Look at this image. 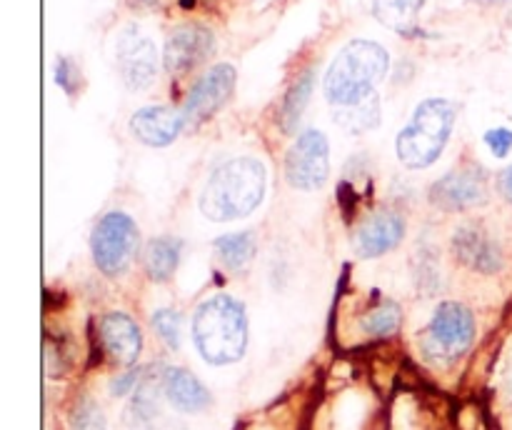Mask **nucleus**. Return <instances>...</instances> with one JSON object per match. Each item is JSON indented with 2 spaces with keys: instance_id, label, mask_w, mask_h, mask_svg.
I'll return each instance as SVG.
<instances>
[{
  "instance_id": "obj_1",
  "label": "nucleus",
  "mask_w": 512,
  "mask_h": 430,
  "mask_svg": "<svg viewBox=\"0 0 512 430\" xmlns=\"http://www.w3.org/2000/svg\"><path fill=\"white\" fill-rule=\"evenodd\" d=\"M265 195V165L258 158H230L210 173L198 208L213 223L245 218L253 213Z\"/></svg>"
},
{
  "instance_id": "obj_2",
  "label": "nucleus",
  "mask_w": 512,
  "mask_h": 430,
  "mask_svg": "<svg viewBox=\"0 0 512 430\" xmlns=\"http://www.w3.org/2000/svg\"><path fill=\"white\" fill-rule=\"evenodd\" d=\"M388 50L373 40H350L325 73V98L338 108H353L373 98V90L388 73Z\"/></svg>"
},
{
  "instance_id": "obj_3",
  "label": "nucleus",
  "mask_w": 512,
  "mask_h": 430,
  "mask_svg": "<svg viewBox=\"0 0 512 430\" xmlns=\"http://www.w3.org/2000/svg\"><path fill=\"white\" fill-rule=\"evenodd\" d=\"M193 340L200 358L210 365L238 363L248 348V315L230 295H213L193 318Z\"/></svg>"
},
{
  "instance_id": "obj_4",
  "label": "nucleus",
  "mask_w": 512,
  "mask_h": 430,
  "mask_svg": "<svg viewBox=\"0 0 512 430\" xmlns=\"http://www.w3.org/2000/svg\"><path fill=\"white\" fill-rule=\"evenodd\" d=\"M455 125V105L445 98H428L413 110V118L398 133L395 153L410 170L430 168L443 155Z\"/></svg>"
},
{
  "instance_id": "obj_5",
  "label": "nucleus",
  "mask_w": 512,
  "mask_h": 430,
  "mask_svg": "<svg viewBox=\"0 0 512 430\" xmlns=\"http://www.w3.org/2000/svg\"><path fill=\"white\" fill-rule=\"evenodd\" d=\"M475 340V318L463 303L445 300L435 308L430 325L420 335L423 358L433 365H453Z\"/></svg>"
},
{
  "instance_id": "obj_6",
  "label": "nucleus",
  "mask_w": 512,
  "mask_h": 430,
  "mask_svg": "<svg viewBox=\"0 0 512 430\" xmlns=\"http://www.w3.org/2000/svg\"><path fill=\"white\" fill-rule=\"evenodd\" d=\"M138 243V225L133 223L128 213H120V210L103 215L93 228V235H90L95 265H98L100 273L110 275V278L130 268L135 253H138Z\"/></svg>"
},
{
  "instance_id": "obj_7",
  "label": "nucleus",
  "mask_w": 512,
  "mask_h": 430,
  "mask_svg": "<svg viewBox=\"0 0 512 430\" xmlns=\"http://www.w3.org/2000/svg\"><path fill=\"white\" fill-rule=\"evenodd\" d=\"M330 175V145L320 130H305L285 155V178L298 190H318Z\"/></svg>"
},
{
  "instance_id": "obj_8",
  "label": "nucleus",
  "mask_w": 512,
  "mask_h": 430,
  "mask_svg": "<svg viewBox=\"0 0 512 430\" xmlns=\"http://www.w3.org/2000/svg\"><path fill=\"white\" fill-rule=\"evenodd\" d=\"M115 58H118L120 78L128 90H145L158 78V48L138 25H125L120 30Z\"/></svg>"
},
{
  "instance_id": "obj_9",
  "label": "nucleus",
  "mask_w": 512,
  "mask_h": 430,
  "mask_svg": "<svg viewBox=\"0 0 512 430\" xmlns=\"http://www.w3.org/2000/svg\"><path fill=\"white\" fill-rule=\"evenodd\" d=\"M235 80H238V73H235V68L230 63H218L208 73L200 75L193 88H190L188 98H185V125H193L195 128V125H203L205 120L213 118L228 103L230 95H233Z\"/></svg>"
},
{
  "instance_id": "obj_10",
  "label": "nucleus",
  "mask_w": 512,
  "mask_h": 430,
  "mask_svg": "<svg viewBox=\"0 0 512 430\" xmlns=\"http://www.w3.org/2000/svg\"><path fill=\"white\" fill-rule=\"evenodd\" d=\"M490 198L488 175L478 165H465L453 170L430 188V203L445 213H460V210L478 208Z\"/></svg>"
},
{
  "instance_id": "obj_11",
  "label": "nucleus",
  "mask_w": 512,
  "mask_h": 430,
  "mask_svg": "<svg viewBox=\"0 0 512 430\" xmlns=\"http://www.w3.org/2000/svg\"><path fill=\"white\" fill-rule=\"evenodd\" d=\"M215 48V38L205 25L185 23L168 35L163 48V65L168 73L185 75L195 65L205 63Z\"/></svg>"
},
{
  "instance_id": "obj_12",
  "label": "nucleus",
  "mask_w": 512,
  "mask_h": 430,
  "mask_svg": "<svg viewBox=\"0 0 512 430\" xmlns=\"http://www.w3.org/2000/svg\"><path fill=\"white\" fill-rule=\"evenodd\" d=\"M455 258L470 270L483 275H495L503 268V248L483 225L465 223L453 233Z\"/></svg>"
},
{
  "instance_id": "obj_13",
  "label": "nucleus",
  "mask_w": 512,
  "mask_h": 430,
  "mask_svg": "<svg viewBox=\"0 0 512 430\" xmlns=\"http://www.w3.org/2000/svg\"><path fill=\"white\" fill-rule=\"evenodd\" d=\"M183 125V113L168 108V105H145V108L135 110L133 118H130L133 135L150 148H165V145L173 143Z\"/></svg>"
},
{
  "instance_id": "obj_14",
  "label": "nucleus",
  "mask_w": 512,
  "mask_h": 430,
  "mask_svg": "<svg viewBox=\"0 0 512 430\" xmlns=\"http://www.w3.org/2000/svg\"><path fill=\"white\" fill-rule=\"evenodd\" d=\"M403 235L405 220L390 210H380V213L370 215L355 233V253L360 258H378L400 245Z\"/></svg>"
},
{
  "instance_id": "obj_15",
  "label": "nucleus",
  "mask_w": 512,
  "mask_h": 430,
  "mask_svg": "<svg viewBox=\"0 0 512 430\" xmlns=\"http://www.w3.org/2000/svg\"><path fill=\"white\" fill-rule=\"evenodd\" d=\"M100 343L120 365H133L143 350V335L135 320L125 313H108L100 318Z\"/></svg>"
},
{
  "instance_id": "obj_16",
  "label": "nucleus",
  "mask_w": 512,
  "mask_h": 430,
  "mask_svg": "<svg viewBox=\"0 0 512 430\" xmlns=\"http://www.w3.org/2000/svg\"><path fill=\"white\" fill-rule=\"evenodd\" d=\"M160 383L168 403L180 413H200L213 400L210 390L185 368H165Z\"/></svg>"
},
{
  "instance_id": "obj_17",
  "label": "nucleus",
  "mask_w": 512,
  "mask_h": 430,
  "mask_svg": "<svg viewBox=\"0 0 512 430\" xmlns=\"http://www.w3.org/2000/svg\"><path fill=\"white\" fill-rule=\"evenodd\" d=\"M180 253H183V240L173 238V235L150 240L148 248H145V273H148V278L155 280V283L173 278L180 263Z\"/></svg>"
},
{
  "instance_id": "obj_18",
  "label": "nucleus",
  "mask_w": 512,
  "mask_h": 430,
  "mask_svg": "<svg viewBox=\"0 0 512 430\" xmlns=\"http://www.w3.org/2000/svg\"><path fill=\"white\" fill-rule=\"evenodd\" d=\"M215 253H218L220 263L230 270H243L245 265H250V260L255 258V235L253 233H230V235H220L215 240Z\"/></svg>"
},
{
  "instance_id": "obj_19",
  "label": "nucleus",
  "mask_w": 512,
  "mask_h": 430,
  "mask_svg": "<svg viewBox=\"0 0 512 430\" xmlns=\"http://www.w3.org/2000/svg\"><path fill=\"white\" fill-rule=\"evenodd\" d=\"M423 5L425 0H373V13L390 30L408 33Z\"/></svg>"
},
{
  "instance_id": "obj_20",
  "label": "nucleus",
  "mask_w": 512,
  "mask_h": 430,
  "mask_svg": "<svg viewBox=\"0 0 512 430\" xmlns=\"http://www.w3.org/2000/svg\"><path fill=\"white\" fill-rule=\"evenodd\" d=\"M313 85L315 70H305V73L290 85L288 93H285L283 108H280V128H283L285 133L295 130V125H298L300 115H303L305 105H308L310 100V93H313Z\"/></svg>"
},
{
  "instance_id": "obj_21",
  "label": "nucleus",
  "mask_w": 512,
  "mask_h": 430,
  "mask_svg": "<svg viewBox=\"0 0 512 430\" xmlns=\"http://www.w3.org/2000/svg\"><path fill=\"white\" fill-rule=\"evenodd\" d=\"M400 320H403L400 305L395 300H383L370 313H365L363 330L368 335H375V338H388V335H393L400 328Z\"/></svg>"
},
{
  "instance_id": "obj_22",
  "label": "nucleus",
  "mask_w": 512,
  "mask_h": 430,
  "mask_svg": "<svg viewBox=\"0 0 512 430\" xmlns=\"http://www.w3.org/2000/svg\"><path fill=\"white\" fill-rule=\"evenodd\" d=\"M163 383H155L153 378H143L135 388V398L130 403V415H135V423L145 425V428H153V423L158 420V388Z\"/></svg>"
},
{
  "instance_id": "obj_23",
  "label": "nucleus",
  "mask_w": 512,
  "mask_h": 430,
  "mask_svg": "<svg viewBox=\"0 0 512 430\" xmlns=\"http://www.w3.org/2000/svg\"><path fill=\"white\" fill-rule=\"evenodd\" d=\"M340 110H343V115L338 113V123H343L345 128L353 130V133H363V130L375 128V125L380 123V103L375 95L365 100V103Z\"/></svg>"
},
{
  "instance_id": "obj_24",
  "label": "nucleus",
  "mask_w": 512,
  "mask_h": 430,
  "mask_svg": "<svg viewBox=\"0 0 512 430\" xmlns=\"http://www.w3.org/2000/svg\"><path fill=\"white\" fill-rule=\"evenodd\" d=\"M103 410L98 408V403L90 398H80L78 403L70 410V430H105Z\"/></svg>"
},
{
  "instance_id": "obj_25",
  "label": "nucleus",
  "mask_w": 512,
  "mask_h": 430,
  "mask_svg": "<svg viewBox=\"0 0 512 430\" xmlns=\"http://www.w3.org/2000/svg\"><path fill=\"white\" fill-rule=\"evenodd\" d=\"M180 325L183 320L173 308H160L153 313V330L170 350L180 348Z\"/></svg>"
},
{
  "instance_id": "obj_26",
  "label": "nucleus",
  "mask_w": 512,
  "mask_h": 430,
  "mask_svg": "<svg viewBox=\"0 0 512 430\" xmlns=\"http://www.w3.org/2000/svg\"><path fill=\"white\" fill-rule=\"evenodd\" d=\"M55 83H58L68 95H75L80 90V85H83L80 68L75 65L73 58H68V55H60V58L55 60Z\"/></svg>"
},
{
  "instance_id": "obj_27",
  "label": "nucleus",
  "mask_w": 512,
  "mask_h": 430,
  "mask_svg": "<svg viewBox=\"0 0 512 430\" xmlns=\"http://www.w3.org/2000/svg\"><path fill=\"white\" fill-rule=\"evenodd\" d=\"M485 145L490 148V153L495 158H505L512 150V130L508 128H493L485 133Z\"/></svg>"
},
{
  "instance_id": "obj_28",
  "label": "nucleus",
  "mask_w": 512,
  "mask_h": 430,
  "mask_svg": "<svg viewBox=\"0 0 512 430\" xmlns=\"http://www.w3.org/2000/svg\"><path fill=\"white\" fill-rule=\"evenodd\" d=\"M143 380V370H130L123 378H115L113 385H110V393L113 395H128L133 390V385H138Z\"/></svg>"
},
{
  "instance_id": "obj_29",
  "label": "nucleus",
  "mask_w": 512,
  "mask_h": 430,
  "mask_svg": "<svg viewBox=\"0 0 512 430\" xmlns=\"http://www.w3.org/2000/svg\"><path fill=\"white\" fill-rule=\"evenodd\" d=\"M498 188H500V195H503V198L512 205V165H508V168L500 173Z\"/></svg>"
},
{
  "instance_id": "obj_30",
  "label": "nucleus",
  "mask_w": 512,
  "mask_h": 430,
  "mask_svg": "<svg viewBox=\"0 0 512 430\" xmlns=\"http://www.w3.org/2000/svg\"><path fill=\"white\" fill-rule=\"evenodd\" d=\"M155 3H158V0H128L130 8H153Z\"/></svg>"
},
{
  "instance_id": "obj_31",
  "label": "nucleus",
  "mask_w": 512,
  "mask_h": 430,
  "mask_svg": "<svg viewBox=\"0 0 512 430\" xmlns=\"http://www.w3.org/2000/svg\"><path fill=\"white\" fill-rule=\"evenodd\" d=\"M473 3H483V5H498V3H508V0H473Z\"/></svg>"
}]
</instances>
